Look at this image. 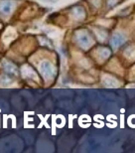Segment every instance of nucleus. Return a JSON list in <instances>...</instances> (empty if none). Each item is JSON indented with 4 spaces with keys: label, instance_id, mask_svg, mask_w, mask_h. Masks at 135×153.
Returning <instances> with one entry per match:
<instances>
[{
    "label": "nucleus",
    "instance_id": "1",
    "mask_svg": "<svg viewBox=\"0 0 135 153\" xmlns=\"http://www.w3.org/2000/svg\"><path fill=\"white\" fill-rule=\"evenodd\" d=\"M40 69H41V71H42L43 74H44L45 76H53V74H54L53 66H52L51 63L47 62V61H45V62H43L41 64V66H40Z\"/></svg>",
    "mask_w": 135,
    "mask_h": 153
},
{
    "label": "nucleus",
    "instance_id": "2",
    "mask_svg": "<svg viewBox=\"0 0 135 153\" xmlns=\"http://www.w3.org/2000/svg\"><path fill=\"white\" fill-rule=\"evenodd\" d=\"M123 41H124V37L121 34H115L112 37L111 44L113 47L116 48V47H118V46H120L122 43H123Z\"/></svg>",
    "mask_w": 135,
    "mask_h": 153
},
{
    "label": "nucleus",
    "instance_id": "3",
    "mask_svg": "<svg viewBox=\"0 0 135 153\" xmlns=\"http://www.w3.org/2000/svg\"><path fill=\"white\" fill-rule=\"evenodd\" d=\"M79 43L82 44V47H88L91 43H90V37H88V35H81L79 37Z\"/></svg>",
    "mask_w": 135,
    "mask_h": 153
},
{
    "label": "nucleus",
    "instance_id": "4",
    "mask_svg": "<svg viewBox=\"0 0 135 153\" xmlns=\"http://www.w3.org/2000/svg\"><path fill=\"white\" fill-rule=\"evenodd\" d=\"M11 9H12V3H10V2H4L1 5V11L5 14L10 13Z\"/></svg>",
    "mask_w": 135,
    "mask_h": 153
},
{
    "label": "nucleus",
    "instance_id": "5",
    "mask_svg": "<svg viewBox=\"0 0 135 153\" xmlns=\"http://www.w3.org/2000/svg\"><path fill=\"white\" fill-rule=\"evenodd\" d=\"M126 56L130 59H134L135 58V50H133V48L131 50H128L126 51Z\"/></svg>",
    "mask_w": 135,
    "mask_h": 153
}]
</instances>
